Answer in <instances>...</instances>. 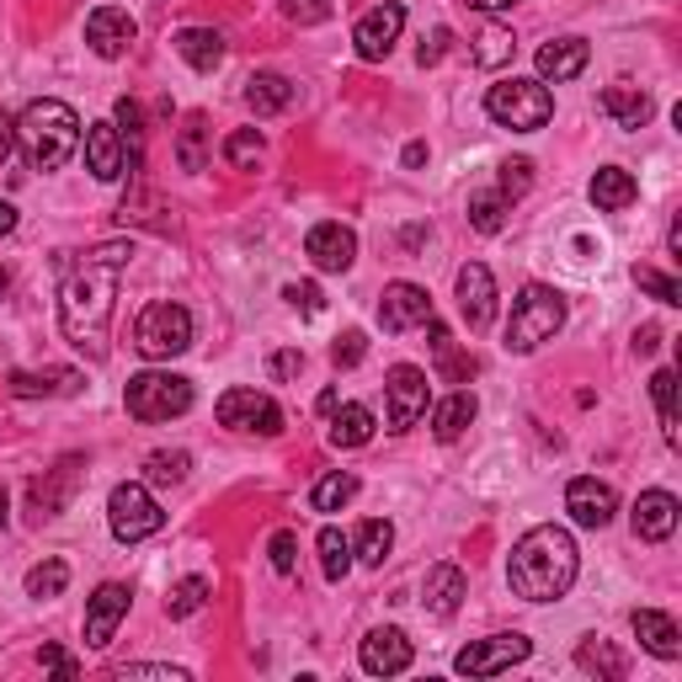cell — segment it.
<instances>
[{
  "mask_svg": "<svg viewBox=\"0 0 682 682\" xmlns=\"http://www.w3.org/2000/svg\"><path fill=\"white\" fill-rule=\"evenodd\" d=\"M38 661H43V667H49V672H54L60 682H75V678H81V661H70L60 646H43V651H38Z\"/></svg>",
  "mask_w": 682,
  "mask_h": 682,
  "instance_id": "db71d44e",
  "label": "cell"
},
{
  "mask_svg": "<svg viewBox=\"0 0 682 682\" xmlns=\"http://www.w3.org/2000/svg\"><path fill=\"white\" fill-rule=\"evenodd\" d=\"M587 198H592L597 213H623V208L640 198V181L629 177L623 166H602V171L587 181Z\"/></svg>",
  "mask_w": 682,
  "mask_h": 682,
  "instance_id": "83f0119b",
  "label": "cell"
},
{
  "mask_svg": "<svg viewBox=\"0 0 682 682\" xmlns=\"http://www.w3.org/2000/svg\"><path fill=\"white\" fill-rule=\"evenodd\" d=\"M107 523H113V538H118V544H139V538L166 528V512L149 496V485L123 480V485H113V496H107Z\"/></svg>",
  "mask_w": 682,
  "mask_h": 682,
  "instance_id": "ba28073f",
  "label": "cell"
},
{
  "mask_svg": "<svg viewBox=\"0 0 682 682\" xmlns=\"http://www.w3.org/2000/svg\"><path fill=\"white\" fill-rule=\"evenodd\" d=\"M267 555H272V570H277V576H294V565H298L294 528H277V534H272V544H267Z\"/></svg>",
  "mask_w": 682,
  "mask_h": 682,
  "instance_id": "f907efd6",
  "label": "cell"
},
{
  "mask_svg": "<svg viewBox=\"0 0 682 682\" xmlns=\"http://www.w3.org/2000/svg\"><path fill=\"white\" fill-rule=\"evenodd\" d=\"M171 43H177V54L192 64L198 75H213V70L224 64V38L213 28H181Z\"/></svg>",
  "mask_w": 682,
  "mask_h": 682,
  "instance_id": "f546056e",
  "label": "cell"
},
{
  "mask_svg": "<svg viewBox=\"0 0 682 682\" xmlns=\"http://www.w3.org/2000/svg\"><path fill=\"white\" fill-rule=\"evenodd\" d=\"M506 213H512V203H506L496 187H491V192H470V224H475L480 235H502Z\"/></svg>",
  "mask_w": 682,
  "mask_h": 682,
  "instance_id": "60d3db41",
  "label": "cell"
},
{
  "mask_svg": "<svg viewBox=\"0 0 682 682\" xmlns=\"http://www.w3.org/2000/svg\"><path fill=\"white\" fill-rule=\"evenodd\" d=\"M315 406H321V411H336V406H342V389H321V400H315Z\"/></svg>",
  "mask_w": 682,
  "mask_h": 682,
  "instance_id": "e7e4bbea",
  "label": "cell"
},
{
  "mask_svg": "<svg viewBox=\"0 0 682 682\" xmlns=\"http://www.w3.org/2000/svg\"><path fill=\"white\" fill-rule=\"evenodd\" d=\"M283 17L298 22V28H321V22L336 17V6L330 0H283Z\"/></svg>",
  "mask_w": 682,
  "mask_h": 682,
  "instance_id": "681fc988",
  "label": "cell"
},
{
  "mask_svg": "<svg viewBox=\"0 0 682 682\" xmlns=\"http://www.w3.org/2000/svg\"><path fill=\"white\" fill-rule=\"evenodd\" d=\"M565 326V294L549 288V283H528L523 294L512 298V321H506V353L528 357L538 353L544 342H555V330Z\"/></svg>",
  "mask_w": 682,
  "mask_h": 682,
  "instance_id": "277c9868",
  "label": "cell"
},
{
  "mask_svg": "<svg viewBox=\"0 0 682 682\" xmlns=\"http://www.w3.org/2000/svg\"><path fill=\"white\" fill-rule=\"evenodd\" d=\"M208 597H213V581L208 576H181L177 587H171V597H166V613L171 619H192V613H203Z\"/></svg>",
  "mask_w": 682,
  "mask_h": 682,
  "instance_id": "f35d334b",
  "label": "cell"
},
{
  "mask_svg": "<svg viewBox=\"0 0 682 682\" xmlns=\"http://www.w3.org/2000/svg\"><path fill=\"white\" fill-rule=\"evenodd\" d=\"M678 517H682V502L672 491H646L634 512H629V523H634V538H646V544H661V538L678 534Z\"/></svg>",
  "mask_w": 682,
  "mask_h": 682,
  "instance_id": "7402d4cb",
  "label": "cell"
},
{
  "mask_svg": "<svg viewBox=\"0 0 682 682\" xmlns=\"http://www.w3.org/2000/svg\"><path fill=\"white\" fill-rule=\"evenodd\" d=\"M134 256V240H102L86 256L64 262L60 283V330L70 347H81L91 363L107 357V330H113V298H118V277Z\"/></svg>",
  "mask_w": 682,
  "mask_h": 682,
  "instance_id": "6da1fadb",
  "label": "cell"
},
{
  "mask_svg": "<svg viewBox=\"0 0 682 682\" xmlns=\"http://www.w3.org/2000/svg\"><path fill=\"white\" fill-rule=\"evenodd\" d=\"M177 166L187 171V177L208 171V118H203V113H187V123H181V134H177Z\"/></svg>",
  "mask_w": 682,
  "mask_h": 682,
  "instance_id": "836d02e7",
  "label": "cell"
},
{
  "mask_svg": "<svg viewBox=\"0 0 682 682\" xmlns=\"http://www.w3.org/2000/svg\"><path fill=\"white\" fill-rule=\"evenodd\" d=\"M213 416H219V427H230V432H262V438H277V432H283V406H277L272 395L245 389V385L224 389Z\"/></svg>",
  "mask_w": 682,
  "mask_h": 682,
  "instance_id": "30bf717a",
  "label": "cell"
},
{
  "mask_svg": "<svg viewBox=\"0 0 682 682\" xmlns=\"http://www.w3.org/2000/svg\"><path fill=\"white\" fill-rule=\"evenodd\" d=\"M192 470V453L187 448H155L145 459V480L149 485H181Z\"/></svg>",
  "mask_w": 682,
  "mask_h": 682,
  "instance_id": "ab89813d",
  "label": "cell"
},
{
  "mask_svg": "<svg viewBox=\"0 0 682 682\" xmlns=\"http://www.w3.org/2000/svg\"><path fill=\"white\" fill-rule=\"evenodd\" d=\"M453 288H459V315L470 321V330H485L496 321V277H491V267L464 262L459 277H453Z\"/></svg>",
  "mask_w": 682,
  "mask_h": 682,
  "instance_id": "d6986e66",
  "label": "cell"
},
{
  "mask_svg": "<svg viewBox=\"0 0 682 682\" xmlns=\"http://www.w3.org/2000/svg\"><path fill=\"white\" fill-rule=\"evenodd\" d=\"M128 602L134 592L123 587V581H102L86 602V646L91 651H107L113 646V634H118V623L128 619Z\"/></svg>",
  "mask_w": 682,
  "mask_h": 682,
  "instance_id": "2e32d148",
  "label": "cell"
},
{
  "mask_svg": "<svg viewBox=\"0 0 682 682\" xmlns=\"http://www.w3.org/2000/svg\"><path fill=\"white\" fill-rule=\"evenodd\" d=\"M528 187H534V160H506L502 177H496V192H502L506 203H517Z\"/></svg>",
  "mask_w": 682,
  "mask_h": 682,
  "instance_id": "c3c4849f",
  "label": "cell"
},
{
  "mask_svg": "<svg viewBox=\"0 0 682 682\" xmlns=\"http://www.w3.org/2000/svg\"><path fill=\"white\" fill-rule=\"evenodd\" d=\"M480 416V400L470 389H453L443 406L432 411V432H438V443H459L464 432H470V421Z\"/></svg>",
  "mask_w": 682,
  "mask_h": 682,
  "instance_id": "4dcf8cb0",
  "label": "cell"
},
{
  "mask_svg": "<svg viewBox=\"0 0 682 682\" xmlns=\"http://www.w3.org/2000/svg\"><path fill=\"white\" fill-rule=\"evenodd\" d=\"M655 347H661V330H655V326L634 330V353H655Z\"/></svg>",
  "mask_w": 682,
  "mask_h": 682,
  "instance_id": "680465c9",
  "label": "cell"
},
{
  "mask_svg": "<svg viewBox=\"0 0 682 682\" xmlns=\"http://www.w3.org/2000/svg\"><path fill=\"white\" fill-rule=\"evenodd\" d=\"M667 251L682 256V219H672V230H667Z\"/></svg>",
  "mask_w": 682,
  "mask_h": 682,
  "instance_id": "be15d7a7",
  "label": "cell"
},
{
  "mask_svg": "<svg viewBox=\"0 0 682 682\" xmlns=\"http://www.w3.org/2000/svg\"><path fill=\"white\" fill-rule=\"evenodd\" d=\"M192 400H198L192 379H181L171 368H145V374H134L128 389H123V406H128L134 421H171V416H187Z\"/></svg>",
  "mask_w": 682,
  "mask_h": 682,
  "instance_id": "8992f818",
  "label": "cell"
},
{
  "mask_svg": "<svg viewBox=\"0 0 682 682\" xmlns=\"http://www.w3.org/2000/svg\"><path fill=\"white\" fill-rule=\"evenodd\" d=\"M432 315H438V309H432V294H427L421 283H389L385 298H379V326H385L389 336L427 326Z\"/></svg>",
  "mask_w": 682,
  "mask_h": 682,
  "instance_id": "ac0fdd59",
  "label": "cell"
},
{
  "mask_svg": "<svg viewBox=\"0 0 682 682\" xmlns=\"http://www.w3.org/2000/svg\"><path fill=\"white\" fill-rule=\"evenodd\" d=\"M432 406V385H427V368L416 363H395L385 374V416H389V432H411L416 421L427 416Z\"/></svg>",
  "mask_w": 682,
  "mask_h": 682,
  "instance_id": "9c48e42d",
  "label": "cell"
},
{
  "mask_svg": "<svg viewBox=\"0 0 682 682\" xmlns=\"http://www.w3.org/2000/svg\"><path fill=\"white\" fill-rule=\"evenodd\" d=\"M6 294H11V277H6V267H0V304H6Z\"/></svg>",
  "mask_w": 682,
  "mask_h": 682,
  "instance_id": "003e7915",
  "label": "cell"
},
{
  "mask_svg": "<svg viewBox=\"0 0 682 682\" xmlns=\"http://www.w3.org/2000/svg\"><path fill=\"white\" fill-rule=\"evenodd\" d=\"M629 623H634V640L651 655H661V661H678L682 655V634H678V623H672V613H661V608H634Z\"/></svg>",
  "mask_w": 682,
  "mask_h": 682,
  "instance_id": "d4e9b609",
  "label": "cell"
},
{
  "mask_svg": "<svg viewBox=\"0 0 682 682\" xmlns=\"http://www.w3.org/2000/svg\"><path fill=\"white\" fill-rule=\"evenodd\" d=\"M576 570H581L576 538L555 528V523L528 528L506 555V581H512V592L523 602H560L570 592V581H576Z\"/></svg>",
  "mask_w": 682,
  "mask_h": 682,
  "instance_id": "7a4b0ae2",
  "label": "cell"
},
{
  "mask_svg": "<svg viewBox=\"0 0 682 682\" xmlns=\"http://www.w3.org/2000/svg\"><path fill=\"white\" fill-rule=\"evenodd\" d=\"M81 485H86V459H81V453H64L54 470H43V480L28 485V512L38 523H54L60 512H70Z\"/></svg>",
  "mask_w": 682,
  "mask_h": 682,
  "instance_id": "8fae6325",
  "label": "cell"
},
{
  "mask_svg": "<svg viewBox=\"0 0 682 682\" xmlns=\"http://www.w3.org/2000/svg\"><path fill=\"white\" fill-rule=\"evenodd\" d=\"M651 400H655V411H661V438H667V448H678V374H672V368H655L651 374Z\"/></svg>",
  "mask_w": 682,
  "mask_h": 682,
  "instance_id": "8d00e7d4",
  "label": "cell"
},
{
  "mask_svg": "<svg viewBox=\"0 0 682 682\" xmlns=\"http://www.w3.org/2000/svg\"><path fill=\"white\" fill-rule=\"evenodd\" d=\"M512 54H517V38H512L502 22H491V28L475 38V64L480 70H496V64H506Z\"/></svg>",
  "mask_w": 682,
  "mask_h": 682,
  "instance_id": "7bdbcfd3",
  "label": "cell"
},
{
  "mask_svg": "<svg viewBox=\"0 0 682 682\" xmlns=\"http://www.w3.org/2000/svg\"><path fill=\"white\" fill-rule=\"evenodd\" d=\"M400 32H406V6H395V0H385V6H374L363 22L353 28V49L363 64H385L389 54H395V43H400Z\"/></svg>",
  "mask_w": 682,
  "mask_h": 682,
  "instance_id": "4fadbf2b",
  "label": "cell"
},
{
  "mask_svg": "<svg viewBox=\"0 0 682 682\" xmlns=\"http://www.w3.org/2000/svg\"><path fill=\"white\" fill-rule=\"evenodd\" d=\"M485 113H491V123H502L512 134H538L544 123L555 118V96H549L544 81L512 75V81H496L485 91Z\"/></svg>",
  "mask_w": 682,
  "mask_h": 682,
  "instance_id": "5b68a950",
  "label": "cell"
},
{
  "mask_svg": "<svg viewBox=\"0 0 682 682\" xmlns=\"http://www.w3.org/2000/svg\"><path fill=\"white\" fill-rule=\"evenodd\" d=\"M262 149H267V139H262L256 128H235V134L224 139V160H230L235 171H256V160H262Z\"/></svg>",
  "mask_w": 682,
  "mask_h": 682,
  "instance_id": "bcb514c9",
  "label": "cell"
},
{
  "mask_svg": "<svg viewBox=\"0 0 682 682\" xmlns=\"http://www.w3.org/2000/svg\"><path fill=\"white\" fill-rule=\"evenodd\" d=\"M11 523V502H6V491H0V528Z\"/></svg>",
  "mask_w": 682,
  "mask_h": 682,
  "instance_id": "03108f58",
  "label": "cell"
},
{
  "mask_svg": "<svg viewBox=\"0 0 682 682\" xmlns=\"http://www.w3.org/2000/svg\"><path fill=\"white\" fill-rule=\"evenodd\" d=\"M134 347L149 357V363H171L192 347V315L171 304V298H155L139 309V321H134Z\"/></svg>",
  "mask_w": 682,
  "mask_h": 682,
  "instance_id": "52a82bcc",
  "label": "cell"
},
{
  "mask_svg": "<svg viewBox=\"0 0 682 682\" xmlns=\"http://www.w3.org/2000/svg\"><path fill=\"white\" fill-rule=\"evenodd\" d=\"M389 549H395V528H389L385 517H368V523L357 528V538H353L357 565H385Z\"/></svg>",
  "mask_w": 682,
  "mask_h": 682,
  "instance_id": "74e56055",
  "label": "cell"
},
{
  "mask_svg": "<svg viewBox=\"0 0 682 682\" xmlns=\"http://www.w3.org/2000/svg\"><path fill=\"white\" fill-rule=\"evenodd\" d=\"M134 38H139V22L123 6H96L86 17V43L96 60H123L134 49Z\"/></svg>",
  "mask_w": 682,
  "mask_h": 682,
  "instance_id": "e0dca14e",
  "label": "cell"
},
{
  "mask_svg": "<svg viewBox=\"0 0 682 682\" xmlns=\"http://www.w3.org/2000/svg\"><path fill=\"white\" fill-rule=\"evenodd\" d=\"M288 102H294V81L277 75V70H256V75L245 81V107H251L256 118H277Z\"/></svg>",
  "mask_w": 682,
  "mask_h": 682,
  "instance_id": "f1b7e54d",
  "label": "cell"
},
{
  "mask_svg": "<svg viewBox=\"0 0 682 682\" xmlns=\"http://www.w3.org/2000/svg\"><path fill=\"white\" fill-rule=\"evenodd\" d=\"M374 443V411L368 406H336L330 411V448H363Z\"/></svg>",
  "mask_w": 682,
  "mask_h": 682,
  "instance_id": "1f68e13d",
  "label": "cell"
},
{
  "mask_svg": "<svg viewBox=\"0 0 682 682\" xmlns=\"http://www.w3.org/2000/svg\"><path fill=\"white\" fill-rule=\"evenodd\" d=\"M411 640H406V629H395V623H379V629H368L363 634V646H357V661H363V672L368 678H400L406 667H411Z\"/></svg>",
  "mask_w": 682,
  "mask_h": 682,
  "instance_id": "5bb4252c",
  "label": "cell"
},
{
  "mask_svg": "<svg viewBox=\"0 0 682 682\" xmlns=\"http://www.w3.org/2000/svg\"><path fill=\"white\" fill-rule=\"evenodd\" d=\"M565 512L581 523V528H608L613 517H619V496H613V485L597 475H576L565 485Z\"/></svg>",
  "mask_w": 682,
  "mask_h": 682,
  "instance_id": "9a60e30c",
  "label": "cell"
},
{
  "mask_svg": "<svg viewBox=\"0 0 682 682\" xmlns=\"http://www.w3.org/2000/svg\"><path fill=\"white\" fill-rule=\"evenodd\" d=\"M107 678H113V682H145V678H155V682H187L192 672H187V667H160V661H123V667H113Z\"/></svg>",
  "mask_w": 682,
  "mask_h": 682,
  "instance_id": "7dc6e473",
  "label": "cell"
},
{
  "mask_svg": "<svg viewBox=\"0 0 682 682\" xmlns=\"http://www.w3.org/2000/svg\"><path fill=\"white\" fill-rule=\"evenodd\" d=\"M304 256L321 272H347L357 262V235L342 219H326V224H315V230L304 235Z\"/></svg>",
  "mask_w": 682,
  "mask_h": 682,
  "instance_id": "ffe728a7",
  "label": "cell"
},
{
  "mask_svg": "<svg viewBox=\"0 0 682 682\" xmlns=\"http://www.w3.org/2000/svg\"><path fill=\"white\" fill-rule=\"evenodd\" d=\"M11 149H17V118H6V113H0V166L11 160Z\"/></svg>",
  "mask_w": 682,
  "mask_h": 682,
  "instance_id": "6f0895ef",
  "label": "cell"
},
{
  "mask_svg": "<svg viewBox=\"0 0 682 682\" xmlns=\"http://www.w3.org/2000/svg\"><path fill=\"white\" fill-rule=\"evenodd\" d=\"M587 60H592L587 38H555V43H544L534 54V70L544 86H560V81H576L587 70Z\"/></svg>",
  "mask_w": 682,
  "mask_h": 682,
  "instance_id": "603a6c76",
  "label": "cell"
},
{
  "mask_svg": "<svg viewBox=\"0 0 682 682\" xmlns=\"http://www.w3.org/2000/svg\"><path fill=\"white\" fill-rule=\"evenodd\" d=\"M629 277H634V288H640V294H651L655 304H682V283L672 277V272L634 262V267H629Z\"/></svg>",
  "mask_w": 682,
  "mask_h": 682,
  "instance_id": "ee69618b",
  "label": "cell"
},
{
  "mask_svg": "<svg viewBox=\"0 0 682 682\" xmlns=\"http://www.w3.org/2000/svg\"><path fill=\"white\" fill-rule=\"evenodd\" d=\"M17 145H22L32 171H60V166H70V155L81 149V118H75V107L60 102V96L32 102L28 113L17 118Z\"/></svg>",
  "mask_w": 682,
  "mask_h": 682,
  "instance_id": "3957f363",
  "label": "cell"
},
{
  "mask_svg": "<svg viewBox=\"0 0 682 682\" xmlns=\"http://www.w3.org/2000/svg\"><path fill=\"white\" fill-rule=\"evenodd\" d=\"M448 43H453V32L432 28V38H421V49H416V64H421V70H427V64H438L448 54Z\"/></svg>",
  "mask_w": 682,
  "mask_h": 682,
  "instance_id": "11a10c76",
  "label": "cell"
},
{
  "mask_svg": "<svg viewBox=\"0 0 682 682\" xmlns=\"http://www.w3.org/2000/svg\"><path fill=\"white\" fill-rule=\"evenodd\" d=\"M272 379H298L304 374V353H294V347H283V353H272Z\"/></svg>",
  "mask_w": 682,
  "mask_h": 682,
  "instance_id": "9f6ffc18",
  "label": "cell"
},
{
  "mask_svg": "<svg viewBox=\"0 0 682 682\" xmlns=\"http://www.w3.org/2000/svg\"><path fill=\"white\" fill-rule=\"evenodd\" d=\"M6 389L17 400H60V395H81L86 389V374L81 368H17Z\"/></svg>",
  "mask_w": 682,
  "mask_h": 682,
  "instance_id": "44dd1931",
  "label": "cell"
},
{
  "mask_svg": "<svg viewBox=\"0 0 682 682\" xmlns=\"http://www.w3.org/2000/svg\"><path fill=\"white\" fill-rule=\"evenodd\" d=\"M534 655V640L528 634H485L475 646H464V651L453 655V672H464V678H496V672H512L517 661H528Z\"/></svg>",
  "mask_w": 682,
  "mask_h": 682,
  "instance_id": "7c38bea8",
  "label": "cell"
},
{
  "mask_svg": "<svg viewBox=\"0 0 682 682\" xmlns=\"http://www.w3.org/2000/svg\"><path fill=\"white\" fill-rule=\"evenodd\" d=\"M11 230H17V208H11L6 198H0V240L11 235Z\"/></svg>",
  "mask_w": 682,
  "mask_h": 682,
  "instance_id": "94428289",
  "label": "cell"
},
{
  "mask_svg": "<svg viewBox=\"0 0 682 682\" xmlns=\"http://www.w3.org/2000/svg\"><path fill=\"white\" fill-rule=\"evenodd\" d=\"M400 160H406V166H427V145H421V139H416V145H406V155H400Z\"/></svg>",
  "mask_w": 682,
  "mask_h": 682,
  "instance_id": "6125c7cd",
  "label": "cell"
},
{
  "mask_svg": "<svg viewBox=\"0 0 682 682\" xmlns=\"http://www.w3.org/2000/svg\"><path fill=\"white\" fill-rule=\"evenodd\" d=\"M576 667H581V672H592V678H613V682L629 678V661H623L608 640H597V634H587V640L576 646Z\"/></svg>",
  "mask_w": 682,
  "mask_h": 682,
  "instance_id": "e575fe53",
  "label": "cell"
},
{
  "mask_svg": "<svg viewBox=\"0 0 682 682\" xmlns=\"http://www.w3.org/2000/svg\"><path fill=\"white\" fill-rule=\"evenodd\" d=\"M64 587H70V565L64 560H43L28 570V597H38V602H49V597H60Z\"/></svg>",
  "mask_w": 682,
  "mask_h": 682,
  "instance_id": "f6af8a7d",
  "label": "cell"
},
{
  "mask_svg": "<svg viewBox=\"0 0 682 682\" xmlns=\"http://www.w3.org/2000/svg\"><path fill=\"white\" fill-rule=\"evenodd\" d=\"M427 330H432V357H438L443 379L448 385H470V379H475V357H459V347H453V336H448V326L438 315L427 321Z\"/></svg>",
  "mask_w": 682,
  "mask_h": 682,
  "instance_id": "d6a6232c",
  "label": "cell"
},
{
  "mask_svg": "<svg viewBox=\"0 0 682 682\" xmlns=\"http://www.w3.org/2000/svg\"><path fill=\"white\" fill-rule=\"evenodd\" d=\"M464 592H470V581H464L459 565H432L427 581H421V602H427L432 619H453L459 602H464Z\"/></svg>",
  "mask_w": 682,
  "mask_h": 682,
  "instance_id": "cb8c5ba5",
  "label": "cell"
},
{
  "mask_svg": "<svg viewBox=\"0 0 682 682\" xmlns=\"http://www.w3.org/2000/svg\"><path fill=\"white\" fill-rule=\"evenodd\" d=\"M357 496V475H347V470H336V475L315 480V491H309V506L315 512H342V506Z\"/></svg>",
  "mask_w": 682,
  "mask_h": 682,
  "instance_id": "b9f144b4",
  "label": "cell"
},
{
  "mask_svg": "<svg viewBox=\"0 0 682 682\" xmlns=\"http://www.w3.org/2000/svg\"><path fill=\"white\" fill-rule=\"evenodd\" d=\"M363 357H368V336H363V330L336 336V347H330V363H336V368H357Z\"/></svg>",
  "mask_w": 682,
  "mask_h": 682,
  "instance_id": "816d5d0a",
  "label": "cell"
},
{
  "mask_svg": "<svg viewBox=\"0 0 682 682\" xmlns=\"http://www.w3.org/2000/svg\"><path fill=\"white\" fill-rule=\"evenodd\" d=\"M315 549H321V576H326L330 587L347 581V570H353V538L342 534V528H321Z\"/></svg>",
  "mask_w": 682,
  "mask_h": 682,
  "instance_id": "d590c367",
  "label": "cell"
},
{
  "mask_svg": "<svg viewBox=\"0 0 682 682\" xmlns=\"http://www.w3.org/2000/svg\"><path fill=\"white\" fill-rule=\"evenodd\" d=\"M86 171L96 181H118L123 177V134H118V123H91L86 128Z\"/></svg>",
  "mask_w": 682,
  "mask_h": 682,
  "instance_id": "484cf974",
  "label": "cell"
},
{
  "mask_svg": "<svg viewBox=\"0 0 682 682\" xmlns=\"http://www.w3.org/2000/svg\"><path fill=\"white\" fill-rule=\"evenodd\" d=\"M470 11H485V17H496V11H512L517 0H464Z\"/></svg>",
  "mask_w": 682,
  "mask_h": 682,
  "instance_id": "91938a15",
  "label": "cell"
},
{
  "mask_svg": "<svg viewBox=\"0 0 682 682\" xmlns=\"http://www.w3.org/2000/svg\"><path fill=\"white\" fill-rule=\"evenodd\" d=\"M597 107H602L608 118L619 123V128H646V123H651V113H655L651 91L629 86V81H619V86L602 91V96H597Z\"/></svg>",
  "mask_w": 682,
  "mask_h": 682,
  "instance_id": "4316f807",
  "label": "cell"
},
{
  "mask_svg": "<svg viewBox=\"0 0 682 682\" xmlns=\"http://www.w3.org/2000/svg\"><path fill=\"white\" fill-rule=\"evenodd\" d=\"M283 298L294 304L298 315H321V309H326V294H321L315 283H288V288H283Z\"/></svg>",
  "mask_w": 682,
  "mask_h": 682,
  "instance_id": "f5cc1de1",
  "label": "cell"
}]
</instances>
